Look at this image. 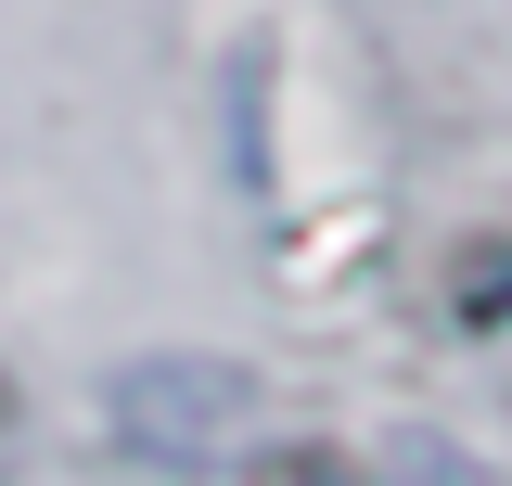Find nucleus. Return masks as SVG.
Returning <instances> with one entry per match:
<instances>
[{
	"instance_id": "obj_1",
	"label": "nucleus",
	"mask_w": 512,
	"mask_h": 486,
	"mask_svg": "<svg viewBox=\"0 0 512 486\" xmlns=\"http://www.w3.org/2000/svg\"><path fill=\"white\" fill-rule=\"evenodd\" d=\"M116 423L154 448V461H218L231 435H244V371L231 359H154V371H128V397H116Z\"/></svg>"
},
{
	"instance_id": "obj_2",
	"label": "nucleus",
	"mask_w": 512,
	"mask_h": 486,
	"mask_svg": "<svg viewBox=\"0 0 512 486\" xmlns=\"http://www.w3.org/2000/svg\"><path fill=\"white\" fill-rule=\"evenodd\" d=\"M244 486H397L384 461H359V448H269Z\"/></svg>"
},
{
	"instance_id": "obj_3",
	"label": "nucleus",
	"mask_w": 512,
	"mask_h": 486,
	"mask_svg": "<svg viewBox=\"0 0 512 486\" xmlns=\"http://www.w3.org/2000/svg\"><path fill=\"white\" fill-rule=\"evenodd\" d=\"M0 461H13V384H0Z\"/></svg>"
}]
</instances>
